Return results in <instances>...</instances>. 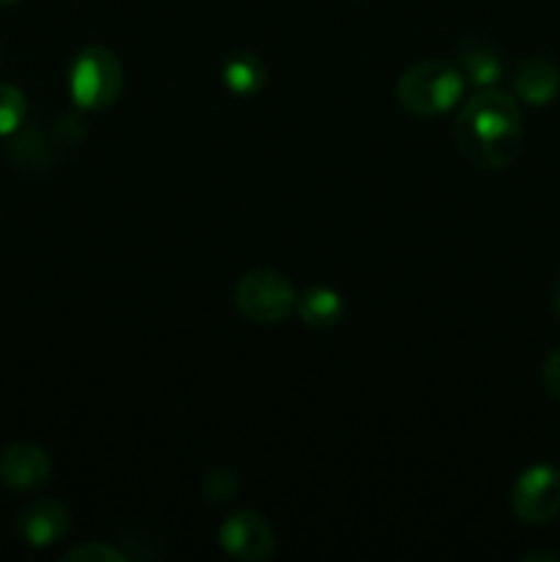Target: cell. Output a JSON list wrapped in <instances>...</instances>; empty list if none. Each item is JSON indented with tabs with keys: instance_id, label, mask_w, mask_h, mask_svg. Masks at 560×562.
Here are the masks:
<instances>
[{
	"instance_id": "obj_17",
	"label": "cell",
	"mask_w": 560,
	"mask_h": 562,
	"mask_svg": "<svg viewBox=\"0 0 560 562\" xmlns=\"http://www.w3.org/2000/svg\"><path fill=\"white\" fill-rule=\"evenodd\" d=\"M552 307H555V316L560 318V274L555 278V285H552Z\"/></svg>"
},
{
	"instance_id": "obj_18",
	"label": "cell",
	"mask_w": 560,
	"mask_h": 562,
	"mask_svg": "<svg viewBox=\"0 0 560 562\" xmlns=\"http://www.w3.org/2000/svg\"><path fill=\"white\" fill-rule=\"evenodd\" d=\"M527 562L530 560H560V554H527Z\"/></svg>"
},
{
	"instance_id": "obj_1",
	"label": "cell",
	"mask_w": 560,
	"mask_h": 562,
	"mask_svg": "<svg viewBox=\"0 0 560 562\" xmlns=\"http://www.w3.org/2000/svg\"><path fill=\"white\" fill-rule=\"evenodd\" d=\"M453 140L475 168L503 170L514 165L525 143L519 99L503 88H481L456 115Z\"/></svg>"
},
{
	"instance_id": "obj_19",
	"label": "cell",
	"mask_w": 560,
	"mask_h": 562,
	"mask_svg": "<svg viewBox=\"0 0 560 562\" xmlns=\"http://www.w3.org/2000/svg\"><path fill=\"white\" fill-rule=\"evenodd\" d=\"M14 3H20V0H0V9H3V5H14Z\"/></svg>"
},
{
	"instance_id": "obj_9",
	"label": "cell",
	"mask_w": 560,
	"mask_h": 562,
	"mask_svg": "<svg viewBox=\"0 0 560 562\" xmlns=\"http://www.w3.org/2000/svg\"><path fill=\"white\" fill-rule=\"evenodd\" d=\"M511 88H514V97L519 102L530 104V108H544V104H549L560 93L558 64L541 58V55L522 60L514 71Z\"/></svg>"
},
{
	"instance_id": "obj_8",
	"label": "cell",
	"mask_w": 560,
	"mask_h": 562,
	"mask_svg": "<svg viewBox=\"0 0 560 562\" xmlns=\"http://www.w3.org/2000/svg\"><path fill=\"white\" fill-rule=\"evenodd\" d=\"M71 530V514L55 499H36L16 516V532L33 549H47L64 541Z\"/></svg>"
},
{
	"instance_id": "obj_11",
	"label": "cell",
	"mask_w": 560,
	"mask_h": 562,
	"mask_svg": "<svg viewBox=\"0 0 560 562\" xmlns=\"http://www.w3.org/2000/svg\"><path fill=\"white\" fill-rule=\"evenodd\" d=\"M296 313H300L305 327L329 329L335 327V324H340L346 305L344 296L335 289H329V285H311V289L302 291V296L296 300Z\"/></svg>"
},
{
	"instance_id": "obj_7",
	"label": "cell",
	"mask_w": 560,
	"mask_h": 562,
	"mask_svg": "<svg viewBox=\"0 0 560 562\" xmlns=\"http://www.w3.org/2000/svg\"><path fill=\"white\" fill-rule=\"evenodd\" d=\"M53 477V459L47 450L31 442H16L0 453V481L16 492H36Z\"/></svg>"
},
{
	"instance_id": "obj_10",
	"label": "cell",
	"mask_w": 560,
	"mask_h": 562,
	"mask_svg": "<svg viewBox=\"0 0 560 562\" xmlns=\"http://www.w3.org/2000/svg\"><path fill=\"white\" fill-rule=\"evenodd\" d=\"M456 66L464 75L467 82L481 91V88H492L494 82L503 77V58L494 47H489L486 42H478V38H467L456 49Z\"/></svg>"
},
{
	"instance_id": "obj_5",
	"label": "cell",
	"mask_w": 560,
	"mask_h": 562,
	"mask_svg": "<svg viewBox=\"0 0 560 562\" xmlns=\"http://www.w3.org/2000/svg\"><path fill=\"white\" fill-rule=\"evenodd\" d=\"M511 510L522 525L541 527L560 516V470L549 464L527 467L511 486Z\"/></svg>"
},
{
	"instance_id": "obj_2",
	"label": "cell",
	"mask_w": 560,
	"mask_h": 562,
	"mask_svg": "<svg viewBox=\"0 0 560 562\" xmlns=\"http://www.w3.org/2000/svg\"><path fill=\"white\" fill-rule=\"evenodd\" d=\"M464 75L450 60L426 58L412 64L395 82V97L406 113L432 119L456 108L464 93Z\"/></svg>"
},
{
	"instance_id": "obj_4",
	"label": "cell",
	"mask_w": 560,
	"mask_h": 562,
	"mask_svg": "<svg viewBox=\"0 0 560 562\" xmlns=\"http://www.w3.org/2000/svg\"><path fill=\"white\" fill-rule=\"evenodd\" d=\"M296 289L275 269H250L234 285V305L253 324H283L296 313Z\"/></svg>"
},
{
	"instance_id": "obj_6",
	"label": "cell",
	"mask_w": 560,
	"mask_h": 562,
	"mask_svg": "<svg viewBox=\"0 0 560 562\" xmlns=\"http://www.w3.org/2000/svg\"><path fill=\"white\" fill-rule=\"evenodd\" d=\"M220 547L228 558L264 562L275 554V532L256 510H236L220 525Z\"/></svg>"
},
{
	"instance_id": "obj_16",
	"label": "cell",
	"mask_w": 560,
	"mask_h": 562,
	"mask_svg": "<svg viewBox=\"0 0 560 562\" xmlns=\"http://www.w3.org/2000/svg\"><path fill=\"white\" fill-rule=\"evenodd\" d=\"M541 382H544V390H547V393L560 404V349L549 351V355L544 357Z\"/></svg>"
},
{
	"instance_id": "obj_3",
	"label": "cell",
	"mask_w": 560,
	"mask_h": 562,
	"mask_svg": "<svg viewBox=\"0 0 560 562\" xmlns=\"http://www.w3.org/2000/svg\"><path fill=\"white\" fill-rule=\"evenodd\" d=\"M69 91L77 108L108 110L124 91V64L102 44L80 49L69 71Z\"/></svg>"
},
{
	"instance_id": "obj_15",
	"label": "cell",
	"mask_w": 560,
	"mask_h": 562,
	"mask_svg": "<svg viewBox=\"0 0 560 562\" xmlns=\"http://www.w3.org/2000/svg\"><path fill=\"white\" fill-rule=\"evenodd\" d=\"M239 492V481L234 477V472H225V470H212L206 477H203V494L214 503H225L231 499L234 494Z\"/></svg>"
},
{
	"instance_id": "obj_12",
	"label": "cell",
	"mask_w": 560,
	"mask_h": 562,
	"mask_svg": "<svg viewBox=\"0 0 560 562\" xmlns=\"http://www.w3.org/2000/svg\"><path fill=\"white\" fill-rule=\"evenodd\" d=\"M269 80L267 64L256 53H236L223 64V82L234 97H256Z\"/></svg>"
},
{
	"instance_id": "obj_14",
	"label": "cell",
	"mask_w": 560,
	"mask_h": 562,
	"mask_svg": "<svg viewBox=\"0 0 560 562\" xmlns=\"http://www.w3.org/2000/svg\"><path fill=\"white\" fill-rule=\"evenodd\" d=\"M66 562H126L130 554L121 552L119 547L104 541H88L80 547H71L69 552H64Z\"/></svg>"
},
{
	"instance_id": "obj_13",
	"label": "cell",
	"mask_w": 560,
	"mask_h": 562,
	"mask_svg": "<svg viewBox=\"0 0 560 562\" xmlns=\"http://www.w3.org/2000/svg\"><path fill=\"white\" fill-rule=\"evenodd\" d=\"M27 97L11 82H0V137L16 135L25 124Z\"/></svg>"
}]
</instances>
